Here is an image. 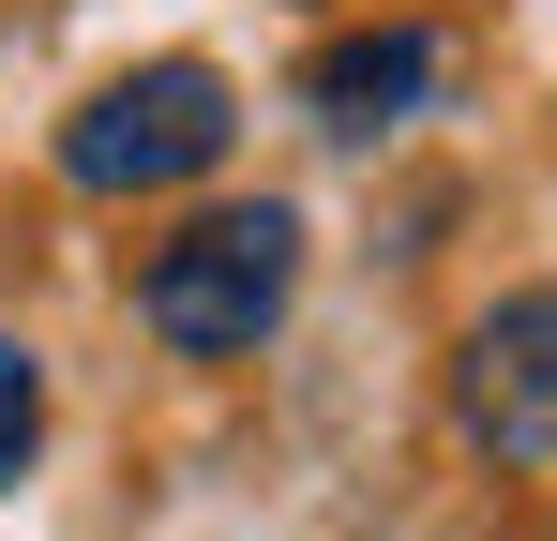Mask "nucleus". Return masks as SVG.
I'll return each mask as SVG.
<instances>
[{
	"mask_svg": "<svg viewBox=\"0 0 557 541\" xmlns=\"http://www.w3.org/2000/svg\"><path fill=\"white\" fill-rule=\"evenodd\" d=\"M453 422H467V451H497V466H557V286H512V301L467 316Z\"/></svg>",
	"mask_w": 557,
	"mask_h": 541,
	"instance_id": "7ed1b4c3",
	"label": "nucleus"
},
{
	"mask_svg": "<svg viewBox=\"0 0 557 541\" xmlns=\"http://www.w3.org/2000/svg\"><path fill=\"white\" fill-rule=\"evenodd\" d=\"M226 136H242V90L211 61H136L61 121V180L76 196H166V180L226 166Z\"/></svg>",
	"mask_w": 557,
	"mask_h": 541,
	"instance_id": "f03ea898",
	"label": "nucleus"
},
{
	"mask_svg": "<svg viewBox=\"0 0 557 541\" xmlns=\"http://www.w3.org/2000/svg\"><path fill=\"white\" fill-rule=\"evenodd\" d=\"M422 90H437V30H347V46H317V61H301V105H317L347 151L392 136Z\"/></svg>",
	"mask_w": 557,
	"mask_h": 541,
	"instance_id": "20e7f679",
	"label": "nucleus"
},
{
	"mask_svg": "<svg viewBox=\"0 0 557 541\" xmlns=\"http://www.w3.org/2000/svg\"><path fill=\"white\" fill-rule=\"evenodd\" d=\"M30 451H46V361L0 331V496L30 481Z\"/></svg>",
	"mask_w": 557,
	"mask_h": 541,
	"instance_id": "39448f33",
	"label": "nucleus"
},
{
	"mask_svg": "<svg viewBox=\"0 0 557 541\" xmlns=\"http://www.w3.org/2000/svg\"><path fill=\"white\" fill-rule=\"evenodd\" d=\"M286 301H301V211H286V196H226V211H196L182 241H151V270H136V316L182 361L272 347Z\"/></svg>",
	"mask_w": 557,
	"mask_h": 541,
	"instance_id": "f257e3e1",
	"label": "nucleus"
}]
</instances>
